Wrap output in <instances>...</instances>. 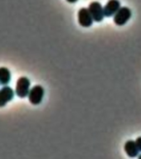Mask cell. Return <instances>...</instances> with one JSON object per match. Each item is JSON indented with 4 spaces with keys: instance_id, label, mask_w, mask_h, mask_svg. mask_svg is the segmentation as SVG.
<instances>
[{
    "instance_id": "1",
    "label": "cell",
    "mask_w": 141,
    "mask_h": 159,
    "mask_svg": "<svg viewBox=\"0 0 141 159\" xmlns=\"http://www.w3.org/2000/svg\"><path fill=\"white\" fill-rule=\"evenodd\" d=\"M30 91V80L28 78L25 76L20 77L17 80L16 84V89L15 93L20 98H25L28 96Z\"/></svg>"
},
{
    "instance_id": "2",
    "label": "cell",
    "mask_w": 141,
    "mask_h": 159,
    "mask_svg": "<svg viewBox=\"0 0 141 159\" xmlns=\"http://www.w3.org/2000/svg\"><path fill=\"white\" fill-rule=\"evenodd\" d=\"M131 10L127 7H122L114 15V22L117 26H123L131 17Z\"/></svg>"
},
{
    "instance_id": "3",
    "label": "cell",
    "mask_w": 141,
    "mask_h": 159,
    "mask_svg": "<svg viewBox=\"0 0 141 159\" xmlns=\"http://www.w3.org/2000/svg\"><path fill=\"white\" fill-rule=\"evenodd\" d=\"M90 13L92 14L93 20L95 22H101L104 19L105 13H104V7H102L101 2H92L90 3L88 7Z\"/></svg>"
},
{
    "instance_id": "4",
    "label": "cell",
    "mask_w": 141,
    "mask_h": 159,
    "mask_svg": "<svg viewBox=\"0 0 141 159\" xmlns=\"http://www.w3.org/2000/svg\"><path fill=\"white\" fill-rule=\"evenodd\" d=\"M44 96V89L41 85H35L30 89L28 94V99L31 104L37 105L41 104Z\"/></svg>"
},
{
    "instance_id": "5",
    "label": "cell",
    "mask_w": 141,
    "mask_h": 159,
    "mask_svg": "<svg viewBox=\"0 0 141 159\" xmlns=\"http://www.w3.org/2000/svg\"><path fill=\"white\" fill-rule=\"evenodd\" d=\"M93 17L88 8L82 7L78 12V22L82 27H89L93 24Z\"/></svg>"
},
{
    "instance_id": "6",
    "label": "cell",
    "mask_w": 141,
    "mask_h": 159,
    "mask_svg": "<svg viewBox=\"0 0 141 159\" xmlns=\"http://www.w3.org/2000/svg\"><path fill=\"white\" fill-rule=\"evenodd\" d=\"M14 97V91L9 86L2 87L0 89V108L5 106L9 101H11Z\"/></svg>"
},
{
    "instance_id": "7",
    "label": "cell",
    "mask_w": 141,
    "mask_h": 159,
    "mask_svg": "<svg viewBox=\"0 0 141 159\" xmlns=\"http://www.w3.org/2000/svg\"><path fill=\"white\" fill-rule=\"evenodd\" d=\"M120 8V2L119 0H109L104 7L105 17H110L114 16Z\"/></svg>"
},
{
    "instance_id": "8",
    "label": "cell",
    "mask_w": 141,
    "mask_h": 159,
    "mask_svg": "<svg viewBox=\"0 0 141 159\" xmlns=\"http://www.w3.org/2000/svg\"><path fill=\"white\" fill-rule=\"evenodd\" d=\"M125 152L129 157H135L139 154V148L137 147L135 141L133 140H129L125 144Z\"/></svg>"
},
{
    "instance_id": "9",
    "label": "cell",
    "mask_w": 141,
    "mask_h": 159,
    "mask_svg": "<svg viewBox=\"0 0 141 159\" xmlns=\"http://www.w3.org/2000/svg\"><path fill=\"white\" fill-rule=\"evenodd\" d=\"M11 80V73L6 67H0V84L7 85Z\"/></svg>"
},
{
    "instance_id": "10",
    "label": "cell",
    "mask_w": 141,
    "mask_h": 159,
    "mask_svg": "<svg viewBox=\"0 0 141 159\" xmlns=\"http://www.w3.org/2000/svg\"><path fill=\"white\" fill-rule=\"evenodd\" d=\"M135 143H136L138 148H139V152H141V137L137 138V139L135 140Z\"/></svg>"
},
{
    "instance_id": "11",
    "label": "cell",
    "mask_w": 141,
    "mask_h": 159,
    "mask_svg": "<svg viewBox=\"0 0 141 159\" xmlns=\"http://www.w3.org/2000/svg\"><path fill=\"white\" fill-rule=\"evenodd\" d=\"M67 2H71V3H74V2H77L78 0H67Z\"/></svg>"
},
{
    "instance_id": "12",
    "label": "cell",
    "mask_w": 141,
    "mask_h": 159,
    "mask_svg": "<svg viewBox=\"0 0 141 159\" xmlns=\"http://www.w3.org/2000/svg\"><path fill=\"white\" fill-rule=\"evenodd\" d=\"M139 158L141 159V155H139Z\"/></svg>"
}]
</instances>
